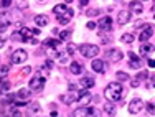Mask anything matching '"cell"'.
<instances>
[{
	"label": "cell",
	"instance_id": "8",
	"mask_svg": "<svg viewBox=\"0 0 155 117\" xmlns=\"http://www.w3.org/2000/svg\"><path fill=\"white\" fill-rule=\"evenodd\" d=\"M142 64H143V60H140V56H137L135 53L129 51V66L134 69H139V68H142Z\"/></svg>",
	"mask_w": 155,
	"mask_h": 117
},
{
	"label": "cell",
	"instance_id": "20",
	"mask_svg": "<svg viewBox=\"0 0 155 117\" xmlns=\"http://www.w3.org/2000/svg\"><path fill=\"white\" fill-rule=\"evenodd\" d=\"M43 46H45V50L46 48H53V50H56L58 46H61V41L60 40H54V38H48L43 41Z\"/></svg>",
	"mask_w": 155,
	"mask_h": 117
},
{
	"label": "cell",
	"instance_id": "2",
	"mask_svg": "<svg viewBox=\"0 0 155 117\" xmlns=\"http://www.w3.org/2000/svg\"><path fill=\"white\" fill-rule=\"evenodd\" d=\"M79 53L83 54L84 58H96L99 54V46L96 45H87V43H84V45H79Z\"/></svg>",
	"mask_w": 155,
	"mask_h": 117
},
{
	"label": "cell",
	"instance_id": "6",
	"mask_svg": "<svg viewBox=\"0 0 155 117\" xmlns=\"http://www.w3.org/2000/svg\"><path fill=\"white\" fill-rule=\"evenodd\" d=\"M129 112L130 114H139L140 111L143 109V101L139 99V97H135V99H132L130 102H129Z\"/></svg>",
	"mask_w": 155,
	"mask_h": 117
},
{
	"label": "cell",
	"instance_id": "40",
	"mask_svg": "<svg viewBox=\"0 0 155 117\" xmlns=\"http://www.w3.org/2000/svg\"><path fill=\"white\" fill-rule=\"evenodd\" d=\"M10 115H13V117H21V114L18 112V109H12V111H10Z\"/></svg>",
	"mask_w": 155,
	"mask_h": 117
},
{
	"label": "cell",
	"instance_id": "45",
	"mask_svg": "<svg viewBox=\"0 0 155 117\" xmlns=\"http://www.w3.org/2000/svg\"><path fill=\"white\" fill-rule=\"evenodd\" d=\"M152 86H155V76L152 78Z\"/></svg>",
	"mask_w": 155,
	"mask_h": 117
},
{
	"label": "cell",
	"instance_id": "17",
	"mask_svg": "<svg viewBox=\"0 0 155 117\" xmlns=\"http://www.w3.org/2000/svg\"><path fill=\"white\" fill-rule=\"evenodd\" d=\"M91 94L87 93V91H81L79 93V96H78V102H79V106H86V104H89L91 102Z\"/></svg>",
	"mask_w": 155,
	"mask_h": 117
},
{
	"label": "cell",
	"instance_id": "10",
	"mask_svg": "<svg viewBox=\"0 0 155 117\" xmlns=\"http://www.w3.org/2000/svg\"><path fill=\"white\" fill-rule=\"evenodd\" d=\"M94 109H89L86 107V106H81V107H78L76 111H73V117H89L94 114Z\"/></svg>",
	"mask_w": 155,
	"mask_h": 117
},
{
	"label": "cell",
	"instance_id": "11",
	"mask_svg": "<svg viewBox=\"0 0 155 117\" xmlns=\"http://www.w3.org/2000/svg\"><path fill=\"white\" fill-rule=\"evenodd\" d=\"M97 27L101 28L102 33H104V31H110L112 30V18L110 17H102L101 20L97 21Z\"/></svg>",
	"mask_w": 155,
	"mask_h": 117
},
{
	"label": "cell",
	"instance_id": "4",
	"mask_svg": "<svg viewBox=\"0 0 155 117\" xmlns=\"http://www.w3.org/2000/svg\"><path fill=\"white\" fill-rule=\"evenodd\" d=\"M53 12H54V15H68V17H73L74 15V12H73V8L71 7H68L66 3H60V5H56V7H53Z\"/></svg>",
	"mask_w": 155,
	"mask_h": 117
},
{
	"label": "cell",
	"instance_id": "7",
	"mask_svg": "<svg viewBox=\"0 0 155 117\" xmlns=\"http://www.w3.org/2000/svg\"><path fill=\"white\" fill-rule=\"evenodd\" d=\"M106 60L112 61V63H119L122 60V51L117 50V48H112L109 51H106Z\"/></svg>",
	"mask_w": 155,
	"mask_h": 117
},
{
	"label": "cell",
	"instance_id": "44",
	"mask_svg": "<svg viewBox=\"0 0 155 117\" xmlns=\"http://www.w3.org/2000/svg\"><path fill=\"white\" fill-rule=\"evenodd\" d=\"M86 3H87V0H81V5H83V7L86 5Z\"/></svg>",
	"mask_w": 155,
	"mask_h": 117
},
{
	"label": "cell",
	"instance_id": "31",
	"mask_svg": "<svg viewBox=\"0 0 155 117\" xmlns=\"http://www.w3.org/2000/svg\"><path fill=\"white\" fill-rule=\"evenodd\" d=\"M30 94H31V89H20L18 91V96H20L21 99H28Z\"/></svg>",
	"mask_w": 155,
	"mask_h": 117
},
{
	"label": "cell",
	"instance_id": "3",
	"mask_svg": "<svg viewBox=\"0 0 155 117\" xmlns=\"http://www.w3.org/2000/svg\"><path fill=\"white\" fill-rule=\"evenodd\" d=\"M153 31H155V28H153V25H150V23H143V28H142V31L139 33V40L142 43H147L150 38H152V35H153Z\"/></svg>",
	"mask_w": 155,
	"mask_h": 117
},
{
	"label": "cell",
	"instance_id": "28",
	"mask_svg": "<svg viewBox=\"0 0 155 117\" xmlns=\"http://www.w3.org/2000/svg\"><path fill=\"white\" fill-rule=\"evenodd\" d=\"M73 17H68V15H58V23L60 25H68L71 21Z\"/></svg>",
	"mask_w": 155,
	"mask_h": 117
},
{
	"label": "cell",
	"instance_id": "5",
	"mask_svg": "<svg viewBox=\"0 0 155 117\" xmlns=\"http://www.w3.org/2000/svg\"><path fill=\"white\" fill-rule=\"evenodd\" d=\"M27 58H28V54L25 50H15L12 53V63L13 64H21V63H25Z\"/></svg>",
	"mask_w": 155,
	"mask_h": 117
},
{
	"label": "cell",
	"instance_id": "24",
	"mask_svg": "<svg viewBox=\"0 0 155 117\" xmlns=\"http://www.w3.org/2000/svg\"><path fill=\"white\" fill-rule=\"evenodd\" d=\"M56 58H58V61H60V64L69 63V53H68V51H64V53H58Z\"/></svg>",
	"mask_w": 155,
	"mask_h": 117
},
{
	"label": "cell",
	"instance_id": "13",
	"mask_svg": "<svg viewBox=\"0 0 155 117\" xmlns=\"http://www.w3.org/2000/svg\"><path fill=\"white\" fill-rule=\"evenodd\" d=\"M78 96H79V93H74V91H71V93H68V94H63L60 99H61L63 104H73V102L78 99Z\"/></svg>",
	"mask_w": 155,
	"mask_h": 117
},
{
	"label": "cell",
	"instance_id": "42",
	"mask_svg": "<svg viewBox=\"0 0 155 117\" xmlns=\"http://www.w3.org/2000/svg\"><path fill=\"white\" fill-rule=\"evenodd\" d=\"M48 2H50V0H36V3H38V5H46Z\"/></svg>",
	"mask_w": 155,
	"mask_h": 117
},
{
	"label": "cell",
	"instance_id": "15",
	"mask_svg": "<svg viewBox=\"0 0 155 117\" xmlns=\"http://www.w3.org/2000/svg\"><path fill=\"white\" fill-rule=\"evenodd\" d=\"M91 68L94 69V73H101V74H104V73H106V64H104V61H102V60H93Z\"/></svg>",
	"mask_w": 155,
	"mask_h": 117
},
{
	"label": "cell",
	"instance_id": "1",
	"mask_svg": "<svg viewBox=\"0 0 155 117\" xmlns=\"http://www.w3.org/2000/svg\"><path fill=\"white\" fill-rule=\"evenodd\" d=\"M122 96H124V87L120 83H110L106 86L104 97L109 99V102H117L119 99H122Z\"/></svg>",
	"mask_w": 155,
	"mask_h": 117
},
{
	"label": "cell",
	"instance_id": "41",
	"mask_svg": "<svg viewBox=\"0 0 155 117\" xmlns=\"http://www.w3.org/2000/svg\"><path fill=\"white\" fill-rule=\"evenodd\" d=\"M86 27L89 28V30H93V28H96V23H94V21H87V23H86Z\"/></svg>",
	"mask_w": 155,
	"mask_h": 117
},
{
	"label": "cell",
	"instance_id": "26",
	"mask_svg": "<svg viewBox=\"0 0 155 117\" xmlns=\"http://www.w3.org/2000/svg\"><path fill=\"white\" fill-rule=\"evenodd\" d=\"M104 112L109 115H114L116 114V106H114V102H106L104 104Z\"/></svg>",
	"mask_w": 155,
	"mask_h": 117
},
{
	"label": "cell",
	"instance_id": "25",
	"mask_svg": "<svg viewBox=\"0 0 155 117\" xmlns=\"http://www.w3.org/2000/svg\"><path fill=\"white\" fill-rule=\"evenodd\" d=\"M69 71H71L73 73V74H81V73H83V66H81V64L79 63H76V61H74V63H71V66H69Z\"/></svg>",
	"mask_w": 155,
	"mask_h": 117
},
{
	"label": "cell",
	"instance_id": "12",
	"mask_svg": "<svg viewBox=\"0 0 155 117\" xmlns=\"http://www.w3.org/2000/svg\"><path fill=\"white\" fill-rule=\"evenodd\" d=\"M10 25H12V15L10 13H2L0 15V33H3Z\"/></svg>",
	"mask_w": 155,
	"mask_h": 117
},
{
	"label": "cell",
	"instance_id": "16",
	"mask_svg": "<svg viewBox=\"0 0 155 117\" xmlns=\"http://www.w3.org/2000/svg\"><path fill=\"white\" fill-rule=\"evenodd\" d=\"M129 20H130V10H120V12L117 13V21H119V25H125Z\"/></svg>",
	"mask_w": 155,
	"mask_h": 117
},
{
	"label": "cell",
	"instance_id": "32",
	"mask_svg": "<svg viewBox=\"0 0 155 117\" xmlns=\"http://www.w3.org/2000/svg\"><path fill=\"white\" fill-rule=\"evenodd\" d=\"M10 89V83L5 81V79H0V94L3 93V91H8Z\"/></svg>",
	"mask_w": 155,
	"mask_h": 117
},
{
	"label": "cell",
	"instance_id": "43",
	"mask_svg": "<svg viewBox=\"0 0 155 117\" xmlns=\"http://www.w3.org/2000/svg\"><path fill=\"white\" fill-rule=\"evenodd\" d=\"M149 66L150 68H155V60H149Z\"/></svg>",
	"mask_w": 155,
	"mask_h": 117
},
{
	"label": "cell",
	"instance_id": "21",
	"mask_svg": "<svg viewBox=\"0 0 155 117\" xmlns=\"http://www.w3.org/2000/svg\"><path fill=\"white\" fill-rule=\"evenodd\" d=\"M129 7H130V12H134V13H142L143 12V5L140 2H137V0L130 2V3H129Z\"/></svg>",
	"mask_w": 155,
	"mask_h": 117
},
{
	"label": "cell",
	"instance_id": "9",
	"mask_svg": "<svg viewBox=\"0 0 155 117\" xmlns=\"http://www.w3.org/2000/svg\"><path fill=\"white\" fill-rule=\"evenodd\" d=\"M45 81H46V79L41 78V76H35V78L30 81V84H28V86H30L31 91H41L43 86H45Z\"/></svg>",
	"mask_w": 155,
	"mask_h": 117
},
{
	"label": "cell",
	"instance_id": "18",
	"mask_svg": "<svg viewBox=\"0 0 155 117\" xmlns=\"http://www.w3.org/2000/svg\"><path fill=\"white\" fill-rule=\"evenodd\" d=\"M96 84V81H94V78H91V76H87V78H83L79 81V87H83L84 91L86 89H91V87H93Z\"/></svg>",
	"mask_w": 155,
	"mask_h": 117
},
{
	"label": "cell",
	"instance_id": "22",
	"mask_svg": "<svg viewBox=\"0 0 155 117\" xmlns=\"http://www.w3.org/2000/svg\"><path fill=\"white\" fill-rule=\"evenodd\" d=\"M155 50V45H150V43H142V46H140V54L142 56H145V54L152 53Z\"/></svg>",
	"mask_w": 155,
	"mask_h": 117
},
{
	"label": "cell",
	"instance_id": "34",
	"mask_svg": "<svg viewBox=\"0 0 155 117\" xmlns=\"http://www.w3.org/2000/svg\"><path fill=\"white\" fill-rule=\"evenodd\" d=\"M17 8H20V10H25L28 7V3H27V0H17Z\"/></svg>",
	"mask_w": 155,
	"mask_h": 117
},
{
	"label": "cell",
	"instance_id": "23",
	"mask_svg": "<svg viewBox=\"0 0 155 117\" xmlns=\"http://www.w3.org/2000/svg\"><path fill=\"white\" fill-rule=\"evenodd\" d=\"M35 23L38 25V27H46V25L50 23V20H48L46 15H36L35 17Z\"/></svg>",
	"mask_w": 155,
	"mask_h": 117
},
{
	"label": "cell",
	"instance_id": "36",
	"mask_svg": "<svg viewBox=\"0 0 155 117\" xmlns=\"http://www.w3.org/2000/svg\"><path fill=\"white\" fill-rule=\"evenodd\" d=\"M8 71H10L8 66H2L0 68V78H5V76L8 74Z\"/></svg>",
	"mask_w": 155,
	"mask_h": 117
},
{
	"label": "cell",
	"instance_id": "33",
	"mask_svg": "<svg viewBox=\"0 0 155 117\" xmlns=\"http://www.w3.org/2000/svg\"><path fill=\"white\" fill-rule=\"evenodd\" d=\"M116 78H117V81H127L129 74H127V73H124V71H117L116 73Z\"/></svg>",
	"mask_w": 155,
	"mask_h": 117
},
{
	"label": "cell",
	"instance_id": "46",
	"mask_svg": "<svg viewBox=\"0 0 155 117\" xmlns=\"http://www.w3.org/2000/svg\"><path fill=\"white\" fill-rule=\"evenodd\" d=\"M143 2H145V0H143Z\"/></svg>",
	"mask_w": 155,
	"mask_h": 117
},
{
	"label": "cell",
	"instance_id": "27",
	"mask_svg": "<svg viewBox=\"0 0 155 117\" xmlns=\"http://www.w3.org/2000/svg\"><path fill=\"white\" fill-rule=\"evenodd\" d=\"M134 40H135L134 33H124L122 36H120V41H122V43H132Z\"/></svg>",
	"mask_w": 155,
	"mask_h": 117
},
{
	"label": "cell",
	"instance_id": "37",
	"mask_svg": "<svg viewBox=\"0 0 155 117\" xmlns=\"http://www.w3.org/2000/svg\"><path fill=\"white\" fill-rule=\"evenodd\" d=\"M69 35H71V31H68V30L60 31V38H61V40H68V38H69Z\"/></svg>",
	"mask_w": 155,
	"mask_h": 117
},
{
	"label": "cell",
	"instance_id": "35",
	"mask_svg": "<svg viewBox=\"0 0 155 117\" xmlns=\"http://www.w3.org/2000/svg\"><path fill=\"white\" fill-rule=\"evenodd\" d=\"M76 50H78V46L74 45V43H68V46H66V51H68L69 54L76 53Z\"/></svg>",
	"mask_w": 155,
	"mask_h": 117
},
{
	"label": "cell",
	"instance_id": "38",
	"mask_svg": "<svg viewBox=\"0 0 155 117\" xmlns=\"http://www.w3.org/2000/svg\"><path fill=\"white\" fill-rule=\"evenodd\" d=\"M30 71H31V68H30V66H25L20 73H21V76H28V74H30Z\"/></svg>",
	"mask_w": 155,
	"mask_h": 117
},
{
	"label": "cell",
	"instance_id": "30",
	"mask_svg": "<svg viewBox=\"0 0 155 117\" xmlns=\"http://www.w3.org/2000/svg\"><path fill=\"white\" fill-rule=\"evenodd\" d=\"M145 107H147V112H149L150 115H155V101L147 102V104H145Z\"/></svg>",
	"mask_w": 155,
	"mask_h": 117
},
{
	"label": "cell",
	"instance_id": "29",
	"mask_svg": "<svg viewBox=\"0 0 155 117\" xmlns=\"http://www.w3.org/2000/svg\"><path fill=\"white\" fill-rule=\"evenodd\" d=\"M86 15L87 17H97V15H101V8H87L86 10Z\"/></svg>",
	"mask_w": 155,
	"mask_h": 117
},
{
	"label": "cell",
	"instance_id": "39",
	"mask_svg": "<svg viewBox=\"0 0 155 117\" xmlns=\"http://www.w3.org/2000/svg\"><path fill=\"white\" fill-rule=\"evenodd\" d=\"M10 5H12V0H2V7H3V8H8Z\"/></svg>",
	"mask_w": 155,
	"mask_h": 117
},
{
	"label": "cell",
	"instance_id": "14",
	"mask_svg": "<svg viewBox=\"0 0 155 117\" xmlns=\"http://www.w3.org/2000/svg\"><path fill=\"white\" fill-rule=\"evenodd\" d=\"M38 112H40V104L38 102H30L27 109V117H38Z\"/></svg>",
	"mask_w": 155,
	"mask_h": 117
},
{
	"label": "cell",
	"instance_id": "19",
	"mask_svg": "<svg viewBox=\"0 0 155 117\" xmlns=\"http://www.w3.org/2000/svg\"><path fill=\"white\" fill-rule=\"evenodd\" d=\"M145 78H147V73H145V71L140 73V74H137L135 78H132V79H130V86H132V87H139Z\"/></svg>",
	"mask_w": 155,
	"mask_h": 117
}]
</instances>
